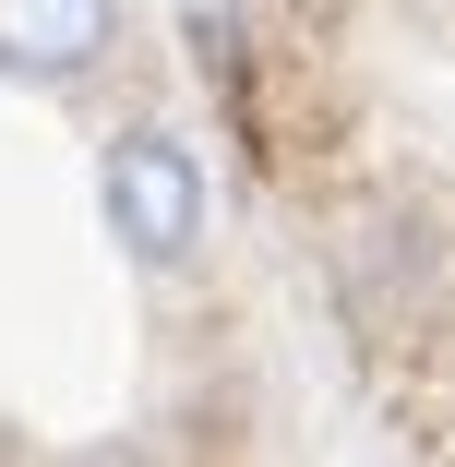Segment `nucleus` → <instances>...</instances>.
Segmentation results:
<instances>
[{"mask_svg": "<svg viewBox=\"0 0 455 467\" xmlns=\"http://www.w3.org/2000/svg\"><path fill=\"white\" fill-rule=\"evenodd\" d=\"M109 0H0V72H36V84H72L84 60L109 48Z\"/></svg>", "mask_w": 455, "mask_h": 467, "instance_id": "f03ea898", "label": "nucleus"}, {"mask_svg": "<svg viewBox=\"0 0 455 467\" xmlns=\"http://www.w3.org/2000/svg\"><path fill=\"white\" fill-rule=\"evenodd\" d=\"M109 240H120L132 264H180V252L204 240V168L180 156L168 132L109 144Z\"/></svg>", "mask_w": 455, "mask_h": 467, "instance_id": "f257e3e1", "label": "nucleus"}]
</instances>
